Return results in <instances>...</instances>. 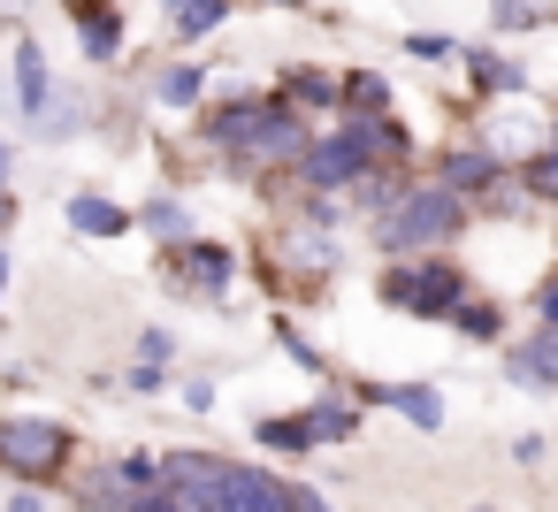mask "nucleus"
Returning <instances> with one entry per match:
<instances>
[{
    "instance_id": "f257e3e1",
    "label": "nucleus",
    "mask_w": 558,
    "mask_h": 512,
    "mask_svg": "<svg viewBox=\"0 0 558 512\" xmlns=\"http://www.w3.org/2000/svg\"><path fill=\"white\" fill-rule=\"evenodd\" d=\"M474 230V207L451 192V184H436L428 169L367 222V245L383 253V260H405V253H436V245H459Z\"/></svg>"
},
{
    "instance_id": "f03ea898",
    "label": "nucleus",
    "mask_w": 558,
    "mask_h": 512,
    "mask_svg": "<svg viewBox=\"0 0 558 512\" xmlns=\"http://www.w3.org/2000/svg\"><path fill=\"white\" fill-rule=\"evenodd\" d=\"M474 291V276H466V260L451 253V245H436V253H405V260H383L375 268V298L390 306V314H405V321H451V306Z\"/></svg>"
},
{
    "instance_id": "7ed1b4c3",
    "label": "nucleus",
    "mask_w": 558,
    "mask_h": 512,
    "mask_svg": "<svg viewBox=\"0 0 558 512\" xmlns=\"http://www.w3.org/2000/svg\"><path fill=\"white\" fill-rule=\"evenodd\" d=\"M375 169V146L360 131V115H337V131H314L306 154H299V192H352L360 176Z\"/></svg>"
},
{
    "instance_id": "20e7f679",
    "label": "nucleus",
    "mask_w": 558,
    "mask_h": 512,
    "mask_svg": "<svg viewBox=\"0 0 558 512\" xmlns=\"http://www.w3.org/2000/svg\"><path fill=\"white\" fill-rule=\"evenodd\" d=\"M421 169L436 176V184H451L466 207L497 184V176H512V154L497 146V138H482V131H459V138H444V146H428L421 154Z\"/></svg>"
},
{
    "instance_id": "39448f33",
    "label": "nucleus",
    "mask_w": 558,
    "mask_h": 512,
    "mask_svg": "<svg viewBox=\"0 0 558 512\" xmlns=\"http://www.w3.org/2000/svg\"><path fill=\"white\" fill-rule=\"evenodd\" d=\"M360 405H383V413H398L405 428H421V436H444L451 428V398L428 382V375H405V382H344Z\"/></svg>"
},
{
    "instance_id": "423d86ee",
    "label": "nucleus",
    "mask_w": 558,
    "mask_h": 512,
    "mask_svg": "<svg viewBox=\"0 0 558 512\" xmlns=\"http://www.w3.org/2000/svg\"><path fill=\"white\" fill-rule=\"evenodd\" d=\"M70 459V428L62 420H0V466L9 474H54Z\"/></svg>"
},
{
    "instance_id": "0eeeda50",
    "label": "nucleus",
    "mask_w": 558,
    "mask_h": 512,
    "mask_svg": "<svg viewBox=\"0 0 558 512\" xmlns=\"http://www.w3.org/2000/svg\"><path fill=\"white\" fill-rule=\"evenodd\" d=\"M222 481H230V459H222V451H169V459H161V489H169L184 512H215V504H222Z\"/></svg>"
},
{
    "instance_id": "6e6552de",
    "label": "nucleus",
    "mask_w": 558,
    "mask_h": 512,
    "mask_svg": "<svg viewBox=\"0 0 558 512\" xmlns=\"http://www.w3.org/2000/svg\"><path fill=\"white\" fill-rule=\"evenodd\" d=\"M459 62H466V93L474 100H527L535 93V70L520 54H505V47H459Z\"/></svg>"
},
{
    "instance_id": "1a4fd4ad",
    "label": "nucleus",
    "mask_w": 558,
    "mask_h": 512,
    "mask_svg": "<svg viewBox=\"0 0 558 512\" xmlns=\"http://www.w3.org/2000/svg\"><path fill=\"white\" fill-rule=\"evenodd\" d=\"M505 375L520 390H550L558 398V329L550 321H527V337H505Z\"/></svg>"
},
{
    "instance_id": "9d476101",
    "label": "nucleus",
    "mask_w": 558,
    "mask_h": 512,
    "mask_svg": "<svg viewBox=\"0 0 558 512\" xmlns=\"http://www.w3.org/2000/svg\"><path fill=\"white\" fill-rule=\"evenodd\" d=\"M177 283L199 291V298H222V291L238 283V253H230V245H207V237H184V245H177Z\"/></svg>"
},
{
    "instance_id": "9b49d317",
    "label": "nucleus",
    "mask_w": 558,
    "mask_h": 512,
    "mask_svg": "<svg viewBox=\"0 0 558 512\" xmlns=\"http://www.w3.org/2000/svg\"><path fill=\"white\" fill-rule=\"evenodd\" d=\"M215 512H291V481L268 474V466H238L230 459V481H222V504Z\"/></svg>"
},
{
    "instance_id": "f8f14e48",
    "label": "nucleus",
    "mask_w": 558,
    "mask_h": 512,
    "mask_svg": "<svg viewBox=\"0 0 558 512\" xmlns=\"http://www.w3.org/2000/svg\"><path fill=\"white\" fill-rule=\"evenodd\" d=\"M360 420H367V405H360L337 375H329V390L306 405V428H314V443H322V451H329V443H352V436H360Z\"/></svg>"
},
{
    "instance_id": "ddd939ff",
    "label": "nucleus",
    "mask_w": 558,
    "mask_h": 512,
    "mask_svg": "<svg viewBox=\"0 0 558 512\" xmlns=\"http://www.w3.org/2000/svg\"><path fill=\"white\" fill-rule=\"evenodd\" d=\"M283 260H291L299 276H337V268H344V253H337V230H322V222H306V215L283 230Z\"/></svg>"
},
{
    "instance_id": "4468645a",
    "label": "nucleus",
    "mask_w": 558,
    "mask_h": 512,
    "mask_svg": "<svg viewBox=\"0 0 558 512\" xmlns=\"http://www.w3.org/2000/svg\"><path fill=\"white\" fill-rule=\"evenodd\" d=\"M398 108V85L383 70H337V115H383Z\"/></svg>"
},
{
    "instance_id": "2eb2a0df",
    "label": "nucleus",
    "mask_w": 558,
    "mask_h": 512,
    "mask_svg": "<svg viewBox=\"0 0 558 512\" xmlns=\"http://www.w3.org/2000/svg\"><path fill=\"white\" fill-rule=\"evenodd\" d=\"M451 337H466V344H505V337H512V314H505L497 298L466 291V298L451 306Z\"/></svg>"
},
{
    "instance_id": "dca6fc26",
    "label": "nucleus",
    "mask_w": 558,
    "mask_h": 512,
    "mask_svg": "<svg viewBox=\"0 0 558 512\" xmlns=\"http://www.w3.org/2000/svg\"><path fill=\"white\" fill-rule=\"evenodd\" d=\"M512 176H520V192H527V207H543V215H558V138H543V146H527V154L512 161Z\"/></svg>"
},
{
    "instance_id": "f3484780",
    "label": "nucleus",
    "mask_w": 558,
    "mask_h": 512,
    "mask_svg": "<svg viewBox=\"0 0 558 512\" xmlns=\"http://www.w3.org/2000/svg\"><path fill=\"white\" fill-rule=\"evenodd\" d=\"M283 100H291L299 115H337V70L291 62V70H283Z\"/></svg>"
},
{
    "instance_id": "a211bd4d",
    "label": "nucleus",
    "mask_w": 558,
    "mask_h": 512,
    "mask_svg": "<svg viewBox=\"0 0 558 512\" xmlns=\"http://www.w3.org/2000/svg\"><path fill=\"white\" fill-rule=\"evenodd\" d=\"M253 443L276 451V459H306V451H322L314 428H306V405H299V413H260V420H253Z\"/></svg>"
},
{
    "instance_id": "6ab92c4d",
    "label": "nucleus",
    "mask_w": 558,
    "mask_h": 512,
    "mask_svg": "<svg viewBox=\"0 0 558 512\" xmlns=\"http://www.w3.org/2000/svg\"><path fill=\"white\" fill-rule=\"evenodd\" d=\"M77 39H85L93 62H116V54H123V16L100 9V0H77Z\"/></svg>"
},
{
    "instance_id": "aec40b11",
    "label": "nucleus",
    "mask_w": 558,
    "mask_h": 512,
    "mask_svg": "<svg viewBox=\"0 0 558 512\" xmlns=\"http://www.w3.org/2000/svg\"><path fill=\"white\" fill-rule=\"evenodd\" d=\"M70 230H77V237H123L131 215H123L116 199H100V192H77V199H70Z\"/></svg>"
},
{
    "instance_id": "412c9836",
    "label": "nucleus",
    "mask_w": 558,
    "mask_h": 512,
    "mask_svg": "<svg viewBox=\"0 0 558 512\" xmlns=\"http://www.w3.org/2000/svg\"><path fill=\"white\" fill-rule=\"evenodd\" d=\"M230 9H238V0H169V32L177 39H207V32L230 24Z\"/></svg>"
},
{
    "instance_id": "4be33fe9",
    "label": "nucleus",
    "mask_w": 558,
    "mask_h": 512,
    "mask_svg": "<svg viewBox=\"0 0 558 512\" xmlns=\"http://www.w3.org/2000/svg\"><path fill=\"white\" fill-rule=\"evenodd\" d=\"M543 24H558V9H543V0H489V32L497 39H527Z\"/></svg>"
},
{
    "instance_id": "5701e85b",
    "label": "nucleus",
    "mask_w": 558,
    "mask_h": 512,
    "mask_svg": "<svg viewBox=\"0 0 558 512\" xmlns=\"http://www.w3.org/2000/svg\"><path fill=\"white\" fill-rule=\"evenodd\" d=\"M16 100H24V115L47 108V54H39V39H16Z\"/></svg>"
},
{
    "instance_id": "b1692460",
    "label": "nucleus",
    "mask_w": 558,
    "mask_h": 512,
    "mask_svg": "<svg viewBox=\"0 0 558 512\" xmlns=\"http://www.w3.org/2000/svg\"><path fill=\"white\" fill-rule=\"evenodd\" d=\"M154 93H161L169 108H199V100H207V70H199V62H169V70L154 77Z\"/></svg>"
},
{
    "instance_id": "393cba45",
    "label": "nucleus",
    "mask_w": 558,
    "mask_h": 512,
    "mask_svg": "<svg viewBox=\"0 0 558 512\" xmlns=\"http://www.w3.org/2000/svg\"><path fill=\"white\" fill-rule=\"evenodd\" d=\"M138 222H146V230H154L169 253L192 237V207H184V199H169V192H161V199H146V215H138Z\"/></svg>"
},
{
    "instance_id": "a878e982",
    "label": "nucleus",
    "mask_w": 558,
    "mask_h": 512,
    "mask_svg": "<svg viewBox=\"0 0 558 512\" xmlns=\"http://www.w3.org/2000/svg\"><path fill=\"white\" fill-rule=\"evenodd\" d=\"M276 344H283V352H291V359H299L306 375H322V382H329V359H322V352H314V344L299 337V321H283V314H276Z\"/></svg>"
},
{
    "instance_id": "bb28decb",
    "label": "nucleus",
    "mask_w": 558,
    "mask_h": 512,
    "mask_svg": "<svg viewBox=\"0 0 558 512\" xmlns=\"http://www.w3.org/2000/svg\"><path fill=\"white\" fill-rule=\"evenodd\" d=\"M459 47H466V39H451V32H413V39H405L413 62H459Z\"/></svg>"
},
{
    "instance_id": "cd10ccee",
    "label": "nucleus",
    "mask_w": 558,
    "mask_h": 512,
    "mask_svg": "<svg viewBox=\"0 0 558 512\" xmlns=\"http://www.w3.org/2000/svg\"><path fill=\"white\" fill-rule=\"evenodd\" d=\"M527 314H535V321H550V329H558V260H550V268H543V283H535V291H527Z\"/></svg>"
},
{
    "instance_id": "c85d7f7f",
    "label": "nucleus",
    "mask_w": 558,
    "mask_h": 512,
    "mask_svg": "<svg viewBox=\"0 0 558 512\" xmlns=\"http://www.w3.org/2000/svg\"><path fill=\"white\" fill-rule=\"evenodd\" d=\"M123 382H131V390H138V398H154V390H161V382H169V375H161V359H138V367H131V375H123Z\"/></svg>"
},
{
    "instance_id": "c756f323",
    "label": "nucleus",
    "mask_w": 558,
    "mask_h": 512,
    "mask_svg": "<svg viewBox=\"0 0 558 512\" xmlns=\"http://www.w3.org/2000/svg\"><path fill=\"white\" fill-rule=\"evenodd\" d=\"M131 512H184V504H177V497L154 481V489H131Z\"/></svg>"
},
{
    "instance_id": "7c9ffc66",
    "label": "nucleus",
    "mask_w": 558,
    "mask_h": 512,
    "mask_svg": "<svg viewBox=\"0 0 558 512\" xmlns=\"http://www.w3.org/2000/svg\"><path fill=\"white\" fill-rule=\"evenodd\" d=\"M291 512H329V489H314V481H291Z\"/></svg>"
},
{
    "instance_id": "2f4dec72",
    "label": "nucleus",
    "mask_w": 558,
    "mask_h": 512,
    "mask_svg": "<svg viewBox=\"0 0 558 512\" xmlns=\"http://www.w3.org/2000/svg\"><path fill=\"white\" fill-rule=\"evenodd\" d=\"M138 359H169V329H146L138 337Z\"/></svg>"
},
{
    "instance_id": "473e14b6",
    "label": "nucleus",
    "mask_w": 558,
    "mask_h": 512,
    "mask_svg": "<svg viewBox=\"0 0 558 512\" xmlns=\"http://www.w3.org/2000/svg\"><path fill=\"white\" fill-rule=\"evenodd\" d=\"M184 405H192V413H207V405H215V382H207V375H199V382H184Z\"/></svg>"
},
{
    "instance_id": "72a5a7b5",
    "label": "nucleus",
    "mask_w": 558,
    "mask_h": 512,
    "mask_svg": "<svg viewBox=\"0 0 558 512\" xmlns=\"http://www.w3.org/2000/svg\"><path fill=\"white\" fill-rule=\"evenodd\" d=\"M268 9H306V0H268Z\"/></svg>"
},
{
    "instance_id": "f704fd0d",
    "label": "nucleus",
    "mask_w": 558,
    "mask_h": 512,
    "mask_svg": "<svg viewBox=\"0 0 558 512\" xmlns=\"http://www.w3.org/2000/svg\"><path fill=\"white\" fill-rule=\"evenodd\" d=\"M543 131H550V138H558V108H550V123H543Z\"/></svg>"
},
{
    "instance_id": "c9c22d12",
    "label": "nucleus",
    "mask_w": 558,
    "mask_h": 512,
    "mask_svg": "<svg viewBox=\"0 0 558 512\" xmlns=\"http://www.w3.org/2000/svg\"><path fill=\"white\" fill-rule=\"evenodd\" d=\"M0 283H9V253H0Z\"/></svg>"
},
{
    "instance_id": "e433bc0d",
    "label": "nucleus",
    "mask_w": 558,
    "mask_h": 512,
    "mask_svg": "<svg viewBox=\"0 0 558 512\" xmlns=\"http://www.w3.org/2000/svg\"><path fill=\"white\" fill-rule=\"evenodd\" d=\"M474 512H497V504H474Z\"/></svg>"
}]
</instances>
